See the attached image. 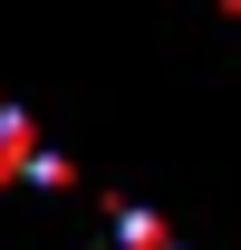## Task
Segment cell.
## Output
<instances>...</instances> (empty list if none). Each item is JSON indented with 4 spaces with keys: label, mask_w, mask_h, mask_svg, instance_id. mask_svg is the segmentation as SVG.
Instances as JSON below:
<instances>
[{
    "label": "cell",
    "mask_w": 241,
    "mask_h": 250,
    "mask_svg": "<svg viewBox=\"0 0 241 250\" xmlns=\"http://www.w3.org/2000/svg\"><path fill=\"white\" fill-rule=\"evenodd\" d=\"M20 173H39V125L10 106L0 116V183H20Z\"/></svg>",
    "instance_id": "cell-1"
},
{
    "label": "cell",
    "mask_w": 241,
    "mask_h": 250,
    "mask_svg": "<svg viewBox=\"0 0 241 250\" xmlns=\"http://www.w3.org/2000/svg\"><path fill=\"white\" fill-rule=\"evenodd\" d=\"M29 183H48V192H77V164H68V154H39V173H29Z\"/></svg>",
    "instance_id": "cell-3"
},
{
    "label": "cell",
    "mask_w": 241,
    "mask_h": 250,
    "mask_svg": "<svg viewBox=\"0 0 241 250\" xmlns=\"http://www.w3.org/2000/svg\"><path fill=\"white\" fill-rule=\"evenodd\" d=\"M116 250H174V241H164V221L145 202H116Z\"/></svg>",
    "instance_id": "cell-2"
}]
</instances>
